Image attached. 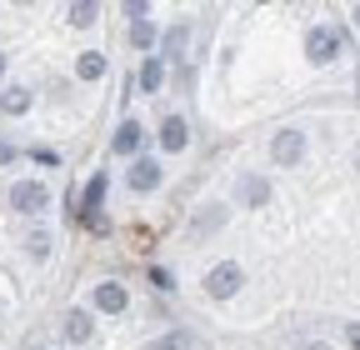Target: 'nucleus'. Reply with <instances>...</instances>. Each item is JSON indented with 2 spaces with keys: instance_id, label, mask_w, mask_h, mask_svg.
<instances>
[{
  "instance_id": "22",
  "label": "nucleus",
  "mask_w": 360,
  "mask_h": 350,
  "mask_svg": "<svg viewBox=\"0 0 360 350\" xmlns=\"http://www.w3.org/2000/svg\"><path fill=\"white\" fill-rule=\"evenodd\" d=\"M0 75H6V56H0Z\"/></svg>"
},
{
  "instance_id": "4",
  "label": "nucleus",
  "mask_w": 360,
  "mask_h": 350,
  "mask_svg": "<svg viewBox=\"0 0 360 350\" xmlns=\"http://www.w3.org/2000/svg\"><path fill=\"white\" fill-rule=\"evenodd\" d=\"M270 150H276V160H281V165H295V160H300V150H305V136H300V130H281V136L270 141Z\"/></svg>"
},
{
  "instance_id": "2",
  "label": "nucleus",
  "mask_w": 360,
  "mask_h": 350,
  "mask_svg": "<svg viewBox=\"0 0 360 350\" xmlns=\"http://www.w3.org/2000/svg\"><path fill=\"white\" fill-rule=\"evenodd\" d=\"M45 200H51V195H45V186H40V181H20V186L11 190V205H15L20 215H30V210H45Z\"/></svg>"
},
{
  "instance_id": "5",
  "label": "nucleus",
  "mask_w": 360,
  "mask_h": 350,
  "mask_svg": "<svg viewBox=\"0 0 360 350\" xmlns=\"http://www.w3.org/2000/svg\"><path fill=\"white\" fill-rule=\"evenodd\" d=\"M130 186H135V190H155V186H160V165H155V160H135V165H130Z\"/></svg>"
},
{
  "instance_id": "17",
  "label": "nucleus",
  "mask_w": 360,
  "mask_h": 350,
  "mask_svg": "<svg viewBox=\"0 0 360 350\" xmlns=\"http://www.w3.org/2000/svg\"><path fill=\"white\" fill-rule=\"evenodd\" d=\"M30 255H40V260L51 255V240H45V231H35V235H30Z\"/></svg>"
},
{
  "instance_id": "7",
  "label": "nucleus",
  "mask_w": 360,
  "mask_h": 350,
  "mask_svg": "<svg viewBox=\"0 0 360 350\" xmlns=\"http://www.w3.org/2000/svg\"><path fill=\"white\" fill-rule=\"evenodd\" d=\"M160 145H165V150H180V145H186V120H180V115H165V125H160Z\"/></svg>"
},
{
  "instance_id": "18",
  "label": "nucleus",
  "mask_w": 360,
  "mask_h": 350,
  "mask_svg": "<svg viewBox=\"0 0 360 350\" xmlns=\"http://www.w3.org/2000/svg\"><path fill=\"white\" fill-rule=\"evenodd\" d=\"M245 200L260 205V200H265V181H245Z\"/></svg>"
},
{
  "instance_id": "23",
  "label": "nucleus",
  "mask_w": 360,
  "mask_h": 350,
  "mask_svg": "<svg viewBox=\"0 0 360 350\" xmlns=\"http://www.w3.org/2000/svg\"><path fill=\"white\" fill-rule=\"evenodd\" d=\"M355 25H360V6H355Z\"/></svg>"
},
{
  "instance_id": "9",
  "label": "nucleus",
  "mask_w": 360,
  "mask_h": 350,
  "mask_svg": "<svg viewBox=\"0 0 360 350\" xmlns=\"http://www.w3.org/2000/svg\"><path fill=\"white\" fill-rule=\"evenodd\" d=\"M101 195H105V175H90V186H85V215H90V221H96Z\"/></svg>"
},
{
  "instance_id": "12",
  "label": "nucleus",
  "mask_w": 360,
  "mask_h": 350,
  "mask_svg": "<svg viewBox=\"0 0 360 350\" xmlns=\"http://www.w3.org/2000/svg\"><path fill=\"white\" fill-rule=\"evenodd\" d=\"M65 335H70V340H90V316H85V311H75V316H70V325H65Z\"/></svg>"
},
{
  "instance_id": "15",
  "label": "nucleus",
  "mask_w": 360,
  "mask_h": 350,
  "mask_svg": "<svg viewBox=\"0 0 360 350\" xmlns=\"http://www.w3.org/2000/svg\"><path fill=\"white\" fill-rule=\"evenodd\" d=\"M130 40H135V46H141V51H150V46H155V30H150V25L141 20V25H135V35H130Z\"/></svg>"
},
{
  "instance_id": "14",
  "label": "nucleus",
  "mask_w": 360,
  "mask_h": 350,
  "mask_svg": "<svg viewBox=\"0 0 360 350\" xmlns=\"http://www.w3.org/2000/svg\"><path fill=\"white\" fill-rule=\"evenodd\" d=\"M155 350H191V335H165V340H155Z\"/></svg>"
},
{
  "instance_id": "21",
  "label": "nucleus",
  "mask_w": 360,
  "mask_h": 350,
  "mask_svg": "<svg viewBox=\"0 0 360 350\" xmlns=\"http://www.w3.org/2000/svg\"><path fill=\"white\" fill-rule=\"evenodd\" d=\"M350 340H355V350H360V325H355V330H350Z\"/></svg>"
},
{
  "instance_id": "19",
  "label": "nucleus",
  "mask_w": 360,
  "mask_h": 350,
  "mask_svg": "<svg viewBox=\"0 0 360 350\" xmlns=\"http://www.w3.org/2000/svg\"><path fill=\"white\" fill-rule=\"evenodd\" d=\"M220 221H225V210H220V205H215V210H205V215H200V226H205V231H210V226H220Z\"/></svg>"
},
{
  "instance_id": "13",
  "label": "nucleus",
  "mask_w": 360,
  "mask_h": 350,
  "mask_svg": "<svg viewBox=\"0 0 360 350\" xmlns=\"http://www.w3.org/2000/svg\"><path fill=\"white\" fill-rule=\"evenodd\" d=\"M105 70V56H96V51H90V56H80V75L90 80V75H101Z\"/></svg>"
},
{
  "instance_id": "11",
  "label": "nucleus",
  "mask_w": 360,
  "mask_h": 350,
  "mask_svg": "<svg viewBox=\"0 0 360 350\" xmlns=\"http://www.w3.org/2000/svg\"><path fill=\"white\" fill-rule=\"evenodd\" d=\"M0 105H6L11 115H20V110L30 105V91H20V85H15V91H6V96H0Z\"/></svg>"
},
{
  "instance_id": "8",
  "label": "nucleus",
  "mask_w": 360,
  "mask_h": 350,
  "mask_svg": "<svg viewBox=\"0 0 360 350\" xmlns=\"http://www.w3.org/2000/svg\"><path fill=\"white\" fill-rule=\"evenodd\" d=\"M135 145H141V125H135V120H125V125L115 130V150H125V155H130Z\"/></svg>"
},
{
  "instance_id": "3",
  "label": "nucleus",
  "mask_w": 360,
  "mask_h": 350,
  "mask_svg": "<svg viewBox=\"0 0 360 350\" xmlns=\"http://www.w3.org/2000/svg\"><path fill=\"white\" fill-rule=\"evenodd\" d=\"M305 51H310V60H315V65H326V60H335V56H340V35H335V30H310Z\"/></svg>"
},
{
  "instance_id": "10",
  "label": "nucleus",
  "mask_w": 360,
  "mask_h": 350,
  "mask_svg": "<svg viewBox=\"0 0 360 350\" xmlns=\"http://www.w3.org/2000/svg\"><path fill=\"white\" fill-rule=\"evenodd\" d=\"M160 75H165V60H160V56H150V60H146V70H141V91H155Z\"/></svg>"
},
{
  "instance_id": "1",
  "label": "nucleus",
  "mask_w": 360,
  "mask_h": 350,
  "mask_svg": "<svg viewBox=\"0 0 360 350\" xmlns=\"http://www.w3.org/2000/svg\"><path fill=\"white\" fill-rule=\"evenodd\" d=\"M205 290H210L215 300H231V295L240 290V266H236V260L215 266V271H210V280H205Z\"/></svg>"
},
{
  "instance_id": "20",
  "label": "nucleus",
  "mask_w": 360,
  "mask_h": 350,
  "mask_svg": "<svg viewBox=\"0 0 360 350\" xmlns=\"http://www.w3.org/2000/svg\"><path fill=\"white\" fill-rule=\"evenodd\" d=\"M150 285L155 290H170V271H150Z\"/></svg>"
},
{
  "instance_id": "6",
  "label": "nucleus",
  "mask_w": 360,
  "mask_h": 350,
  "mask_svg": "<svg viewBox=\"0 0 360 350\" xmlns=\"http://www.w3.org/2000/svg\"><path fill=\"white\" fill-rule=\"evenodd\" d=\"M125 300H130V295H125V285H115V280H105V285L96 290V305H101V311H110V316L125 311Z\"/></svg>"
},
{
  "instance_id": "16",
  "label": "nucleus",
  "mask_w": 360,
  "mask_h": 350,
  "mask_svg": "<svg viewBox=\"0 0 360 350\" xmlns=\"http://www.w3.org/2000/svg\"><path fill=\"white\" fill-rule=\"evenodd\" d=\"M96 20V6H70V25H90Z\"/></svg>"
}]
</instances>
